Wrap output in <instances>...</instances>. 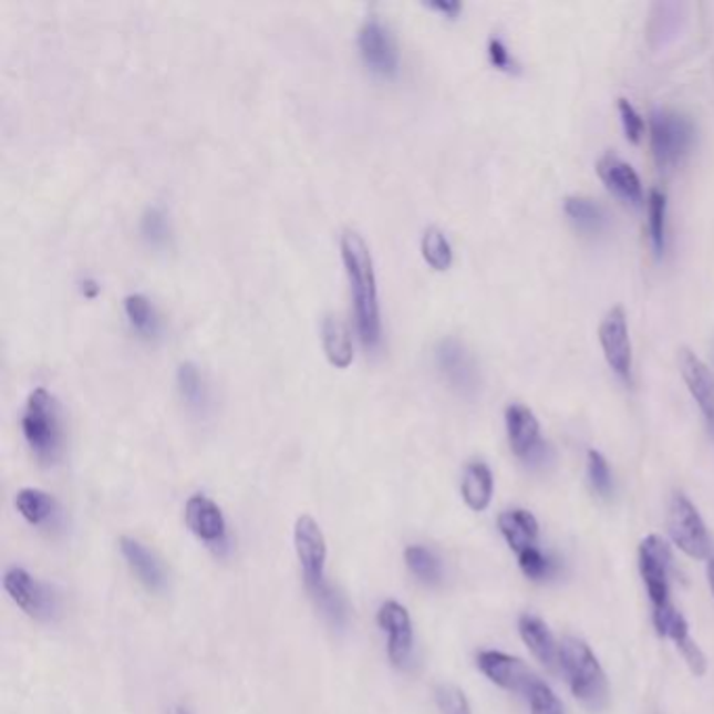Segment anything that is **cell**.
<instances>
[{"instance_id": "obj_1", "label": "cell", "mask_w": 714, "mask_h": 714, "mask_svg": "<svg viewBox=\"0 0 714 714\" xmlns=\"http://www.w3.org/2000/svg\"><path fill=\"white\" fill-rule=\"evenodd\" d=\"M293 551L310 598L314 599L317 608L329 618L331 624L342 627L346 620V601L329 584L328 539L319 521L309 514H302L293 524Z\"/></svg>"}, {"instance_id": "obj_2", "label": "cell", "mask_w": 714, "mask_h": 714, "mask_svg": "<svg viewBox=\"0 0 714 714\" xmlns=\"http://www.w3.org/2000/svg\"><path fill=\"white\" fill-rule=\"evenodd\" d=\"M342 260L350 281L354 319H356L361 342L368 348H375L382 340L377 281H375L371 251L359 232L344 231L342 235Z\"/></svg>"}, {"instance_id": "obj_3", "label": "cell", "mask_w": 714, "mask_h": 714, "mask_svg": "<svg viewBox=\"0 0 714 714\" xmlns=\"http://www.w3.org/2000/svg\"><path fill=\"white\" fill-rule=\"evenodd\" d=\"M561 673L568 681V687L580 704L591 711L601 713L610 704V685L593 650L579 638H566L560 643Z\"/></svg>"}, {"instance_id": "obj_4", "label": "cell", "mask_w": 714, "mask_h": 714, "mask_svg": "<svg viewBox=\"0 0 714 714\" xmlns=\"http://www.w3.org/2000/svg\"><path fill=\"white\" fill-rule=\"evenodd\" d=\"M21 432L40 464L58 462L63 448V425L58 399L49 390L37 387L30 392L21 415Z\"/></svg>"}, {"instance_id": "obj_5", "label": "cell", "mask_w": 714, "mask_h": 714, "mask_svg": "<svg viewBox=\"0 0 714 714\" xmlns=\"http://www.w3.org/2000/svg\"><path fill=\"white\" fill-rule=\"evenodd\" d=\"M694 122L685 114L662 107L650 116V145L660 170L676 168L694 147Z\"/></svg>"}, {"instance_id": "obj_6", "label": "cell", "mask_w": 714, "mask_h": 714, "mask_svg": "<svg viewBox=\"0 0 714 714\" xmlns=\"http://www.w3.org/2000/svg\"><path fill=\"white\" fill-rule=\"evenodd\" d=\"M666 526L671 541L675 542L687 558L692 560H711L713 542L708 537L706 524L697 514L694 503L690 501L683 493H675L669 503Z\"/></svg>"}, {"instance_id": "obj_7", "label": "cell", "mask_w": 714, "mask_h": 714, "mask_svg": "<svg viewBox=\"0 0 714 714\" xmlns=\"http://www.w3.org/2000/svg\"><path fill=\"white\" fill-rule=\"evenodd\" d=\"M505 427L514 455L528 467H542L551 459L549 443L542 441L541 425L537 415L520 403L505 408Z\"/></svg>"}, {"instance_id": "obj_8", "label": "cell", "mask_w": 714, "mask_h": 714, "mask_svg": "<svg viewBox=\"0 0 714 714\" xmlns=\"http://www.w3.org/2000/svg\"><path fill=\"white\" fill-rule=\"evenodd\" d=\"M639 575L652 601V612L673 606L671 601V561L669 542L658 535H650L639 542Z\"/></svg>"}, {"instance_id": "obj_9", "label": "cell", "mask_w": 714, "mask_h": 714, "mask_svg": "<svg viewBox=\"0 0 714 714\" xmlns=\"http://www.w3.org/2000/svg\"><path fill=\"white\" fill-rule=\"evenodd\" d=\"M2 589L23 614L34 620H51L58 612V598L53 589L32 577L21 566H11L4 570Z\"/></svg>"}, {"instance_id": "obj_10", "label": "cell", "mask_w": 714, "mask_h": 714, "mask_svg": "<svg viewBox=\"0 0 714 714\" xmlns=\"http://www.w3.org/2000/svg\"><path fill=\"white\" fill-rule=\"evenodd\" d=\"M434 359L446 384L457 394L474 396L480 390V369L464 342L457 338H444L436 346Z\"/></svg>"}, {"instance_id": "obj_11", "label": "cell", "mask_w": 714, "mask_h": 714, "mask_svg": "<svg viewBox=\"0 0 714 714\" xmlns=\"http://www.w3.org/2000/svg\"><path fill=\"white\" fill-rule=\"evenodd\" d=\"M599 344L603 350L606 363L617 373L624 384L633 380V346L629 338L627 314L622 307L608 310L599 325Z\"/></svg>"}, {"instance_id": "obj_12", "label": "cell", "mask_w": 714, "mask_h": 714, "mask_svg": "<svg viewBox=\"0 0 714 714\" xmlns=\"http://www.w3.org/2000/svg\"><path fill=\"white\" fill-rule=\"evenodd\" d=\"M377 627L382 629V633L386 635V654L387 660L405 669L408 660L413 656V648H415V631H413V618L408 614L405 606L396 599H386L375 617Z\"/></svg>"}, {"instance_id": "obj_13", "label": "cell", "mask_w": 714, "mask_h": 714, "mask_svg": "<svg viewBox=\"0 0 714 714\" xmlns=\"http://www.w3.org/2000/svg\"><path fill=\"white\" fill-rule=\"evenodd\" d=\"M185 524L195 539L214 551L223 553L229 547V524L218 507L206 495H192L185 503Z\"/></svg>"}, {"instance_id": "obj_14", "label": "cell", "mask_w": 714, "mask_h": 714, "mask_svg": "<svg viewBox=\"0 0 714 714\" xmlns=\"http://www.w3.org/2000/svg\"><path fill=\"white\" fill-rule=\"evenodd\" d=\"M359 51L371 72L380 76H394L399 72V44L386 23L368 18L359 30Z\"/></svg>"}, {"instance_id": "obj_15", "label": "cell", "mask_w": 714, "mask_h": 714, "mask_svg": "<svg viewBox=\"0 0 714 714\" xmlns=\"http://www.w3.org/2000/svg\"><path fill=\"white\" fill-rule=\"evenodd\" d=\"M478 671L483 673L490 683L501 687L505 692L520 694L526 697L530 687L539 681L520 658L509 656L499 650H483L476 656Z\"/></svg>"}, {"instance_id": "obj_16", "label": "cell", "mask_w": 714, "mask_h": 714, "mask_svg": "<svg viewBox=\"0 0 714 714\" xmlns=\"http://www.w3.org/2000/svg\"><path fill=\"white\" fill-rule=\"evenodd\" d=\"M652 620H654V629H656L658 635L671 639L675 643L676 650L681 652V656L687 662L690 671L695 676L706 675V669H708L706 656L690 635L687 620L676 610L675 606H669L664 610L652 612Z\"/></svg>"}, {"instance_id": "obj_17", "label": "cell", "mask_w": 714, "mask_h": 714, "mask_svg": "<svg viewBox=\"0 0 714 714\" xmlns=\"http://www.w3.org/2000/svg\"><path fill=\"white\" fill-rule=\"evenodd\" d=\"M679 369L690 394L694 396L695 403L706 420L708 432L714 441V375L711 369L706 368L687 348L679 350Z\"/></svg>"}, {"instance_id": "obj_18", "label": "cell", "mask_w": 714, "mask_h": 714, "mask_svg": "<svg viewBox=\"0 0 714 714\" xmlns=\"http://www.w3.org/2000/svg\"><path fill=\"white\" fill-rule=\"evenodd\" d=\"M598 174L608 192L620 197L624 204L641 208L645 201V194L639 180V174L631 164L620 159L618 155L606 154L598 162Z\"/></svg>"}, {"instance_id": "obj_19", "label": "cell", "mask_w": 714, "mask_h": 714, "mask_svg": "<svg viewBox=\"0 0 714 714\" xmlns=\"http://www.w3.org/2000/svg\"><path fill=\"white\" fill-rule=\"evenodd\" d=\"M120 553L126 560V566L135 575L136 580L147 589V591H162L166 587V572L164 566L155 558L154 551H149L141 541L133 537H122L120 539Z\"/></svg>"}, {"instance_id": "obj_20", "label": "cell", "mask_w": 714, "mask_h": 714, "mask_svg": "<svg viewBox=\"0 0 714 714\" xmlns=\"http://www.w3.org/2000/svg\"><path fill=\"white\" fill-rule=\"evenodd\" d=\"M518 633L524 645L532 652V656L547 669H556L560 664V643L553 638L547 622L537 614H521L518 618Z\"/></svg>"}, {"instance_id": "obj_21", "label": "cell", "mask_w": 714, "mask_h": 714, "mask_svg": "<svg viewBox=\"0 0 714 714\" xmlns=\"http://www.w3.org/2000/svg\"><path fill=\"white\" fill-rule=\"evenodd\" d=\"M497 524H499L503 539L509 545V549L516 553V558L524 553L526 549L537 547V542H539V521L530 511L520 509V507L505 509L503 514H499Z\"/></svg>"}, {"instance_id": "obj_22", "label": "cell", "mask_w": 714, "mask_h": 714, "mask_svg": "<svg viewBox=\"0 0 714 714\" xmlns=\"http://www.w3.org/2000/svg\"><path fill=\"white\" fill-rule=\"evenodd\" d=\"M495 478L484 462H469L462 476V497L472 511H486L493 501Z\"/></svg>"}, {"instance_id": "obj_23", "label": "cell", "mask_w": 714, "mask_h": 714, "mask_svg": "<svg viewBox=\"0 0 714 714\" xmlns=\"http://www.w3.org/2000/svg\"><path fill=\"white\" fill-rule=\"evenodd\" d=\"M15 509L20 511L21 518L30 526L40 528L53 524L59 516V505L53 495L40 488H21L15 495Z\"/></svg>"}, {"instance_id": "obj_24", "label": "cell", "mask_w": 714, "mask_h": 714, "mask_svg": "<svg viewBox=\"0 0 714 714\" xmlns=\"http://www.w3.org/2000/svg\"><path fill=\"white\" fill-rule=\"evenodd\" d=\"M563 213L575 225V229L584 235L596 237L608 229V214L603 210V206H599L598 201L589 197H579V195L566 197Z\"/></svg>"}, {"instance_id": "obj_25", "label": "cell", "mask_w": 714, "mask_h": 714, "mask_svg": "<svg viewBox=\"0 0 714 714\" xmlns=\"http://www.w3.org/2000/svg\"><path fill=\"white\" fill-rule=\"evenodd\" d=\"M323 350L328 354L329 363L335 368L344 369L352 363V335L342 319L335 314H328L323 321Z\"/></svg>"}, {"instance_id": "obj_26", "label": "cell", "mask_w": 714, "mask_h": 714, "mask_svg": "<svg viewBox=\"0 0 714 714\" xmlns=\"http://www.w3.org/2000/svg\"><path fill=\"white\" fill-rule=\"evenodd\" d=\"M176 386H178V394L185 401V405L195 413H204L210 405V390L204 380V373L192 361L178 365Z\"/></svg>"}, {"instance_id": "obj_27", "label": "cell", "mask_w": 714, "mask_h": 714, "mask_svg": "<svg viewBox=\"0 0 714 714\" xmlns=\"http://www.w3.org/2000/svg\"><path fill=\"white\" fill-rule=\"evenodd\" d=\"M405 563L406 570L427 587H434L443 580V563L425 545H408L405 549Z\"/></svg>"}, {"instance_id": "obj_28", "label": "cell", "mask_w": 714, "mask_h": 714, "mask_svg": "<svg viewBox=\"0 0 714 714\" xmlns=\"http://www.w3.org/2000/svg\"><path fill=\"white\" fill-rule=\"evenodd\" d=\"M124 312L126 319L131 323V328L135 329L141 338L152 340L159 333V319L155 312L154 304L149 302V298H145L143 293H131L124 298Z\"/></svg>"}, {"instance_id": "obj_29", "label": "cell", "mask_w": 714, "mask_h": 714, "mask_svg": "<svg viewBox=\"0 0 714 714\" xmlns=\"http://www.w3.org/2000/svg\"><path fill=\"white\" fill-rule=\"evenodd\" d=\"M518 566H520L521 575L532 582H547V580L556 579V575L560 572V561L551 558L549 553H545L539 545L520 553Z\"/></svg>"}, {"instance_id": "obj_30", "label": "cell", "mask_w": 714, "mask_h": 714, "mask_svg": "<svg viewBox=\"0 0 714 714\" xmlns=\"http://www.w3.org/2000/svg\"><path fill=\"white\" fill-rule=\"evenodd\" d=\"M424 260L436 271H446L453 265V248L438 227H427L422 235Z\"/></svg>"}, {"instance_id": "obj_31", "label": "cell", "mask_w": 714, "mask_h": 714, "mask_svg": "<svg viewBox=\"0 0 714 714\" xmlns=\"http://www.w3.org/2000/svg\"><path fill=\"white\" fill-rule=\"evenodd\" d=\"M648 214H650V239L658 258L666 250V195L660 189H652L648 195Z\"/></svg>"}, {"instance_id": "obj_32", "label": "cell", "mask_w": 714, "mask_h": 714, "mask_svg": "<svg viewBox=\"0 0 714 714\" xmlns=\"http://www.w3.org/2000/svg\"><path fill=\"white\" fill-rule=\"evenodd\" d=\"M587 478H589V484H591V488H593V493L598 497H601V499L612 497V493H614L612 469H610L608 459L596 448H591L587 453Z\"/></svg>"}, {"instance_id": "obj_33", "label": "cell", "mask_w": 714, "mask_h": 714, "mask_svg": "<svg viewBox=\"0 0 714 714\" xmlns=\"http://www.w3.org/2000/svg\"><path fill=\"white\" fill-rule=\"evenodd\" d=\"M141 235L143 239L154 246V248H164L170 241V220L162 208H147L143 218H141Z\"/></svg>"}, {"instance_id": "obj_34", "label": "cell", "mask_w": 714, "mask_h": 714, "mask_svg": "<svg viewBox=\"0 0 714 714\" xmlns=\"http://www.w3.org/2000/svg\"><path fill=\"white\" fill-rule=\"evenodd\" d=\"M436 708L441 714H472V704L464 690L451 683H443L434 692Z\"/></svg>"}, {"instance_id": "obj_35", "label": "cell", "mask_w": 714, "mask_h": 714, "mask_svg": "<svg viewBox=\"0 0 714 714\" xmlns=\"http://www.w3.org/2000/svg\"><path fill=\"white\" fill-rule=\"evenodd\" d=\"M526 702L530 706V714H563L560 697L541 679L530 687Z\"/></svg>"}, {"instance_id": "obj_36", "label": "cell", "mask_w": 714, "mask_h": 714, "mask_svg": "<svg viewBox=\"0 0 714 714\" xmlns=\"http://www.w3.org/2000/svg\"><path fill=\"white\" fill-rule=\"evenodd\" d=\"M618 114H620L624 136L635 145L641 143L643 133H645V122H643V117L639 116L633 103H629L627 99H618Z\"/></svg>"}, {"instance_id": "obj_37", "label": "cell", "mask_w": 714, "mask_h": 714, "mask_svg": "<svg viewBox=\"0 0 714 714\" xmlns=\"http://www.w3.org/2000/svg\"><path fill=\"white\" fill-rule=\"evenodd\" d=\"M488 61H490V65L495 70L505 72V74H518L520 72L518 61L509 53L507 44L501 39H497V37L488 40Z\"/></svg>"}, {"instance_id": "obj_38", "label": "cell", "mask_w": 714, "mask_h": 714, "mask_svg": "<svg viewBox=\"0 0 714 714\" xmlns=\"http://www.w3.org/2000/svg\"><path fill=\"white\" fill-rule=\"evenodd\" d=\"M425 7H430L432 11L441 13L448 20H455L464 11V4L457 0H430V2H425Z\"/></svg>"}, {"instance_id": "obj_39", "label": "cell", "mask_w": 714, "mask_h": 714, "mask_svg": "<svg viewBox=\"0 0 714 714\" xmlns=\"http://www.w3.org/2000/svg\"><path fill=\"white\" fill-rule=\"evenodd\" d=\"M99 291V286L93 281V279H84L82 281V293L86 296V298H95L97 296Z\"/></svg>"}, {"instance_id": "obj_40", "label": "cell", "mask_w": 714, "mask_h": 714, "mask_svg": "<svg viewBox=\"0 0 714 714\" xmlns=\"http://www.w3.org/2000/svg\"><path fill=\"white\" fill-rule=\"evenodd\" d=\"M706 575H708V584H711V589H713V596H714V558H711V560H708V568H706Z\"/></svg>"}, {"instance_id": "obj_41", "label": "cell", "mask_w": 714, "mask_h": 714, "mask_svg": "<svg viewBox=\"0 0 714 714\" xmlns=\"http://www.w3.org/2000/svg\"><path fill=\"white\" fill-rule=\"evenodd\" d=\"M176 714H187V713H183V711H178V713H176Z\"/></svg>"}]
</instances>
